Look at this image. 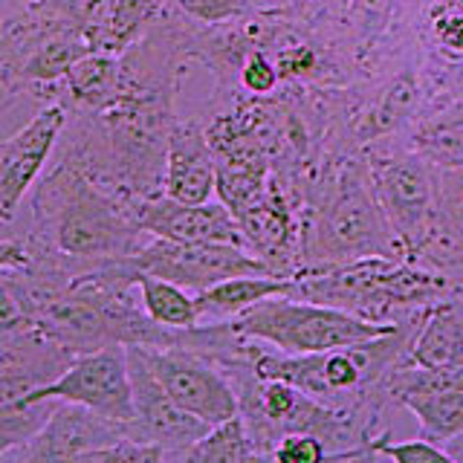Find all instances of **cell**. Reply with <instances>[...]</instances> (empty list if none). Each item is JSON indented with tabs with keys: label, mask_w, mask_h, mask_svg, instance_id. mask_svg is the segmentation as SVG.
Listing matches in <instances>:
<instances>
[{
	"label": "cell",
	"mask_w": 463,
	"mask_h": 463,
	"mask_svg": "<svg viewBox=\"0 0 463 463\" xmlns=\"http://www.w3.org/2000/svg\"><path fill=\"white\" fill-rule=\"evenodd\" d=\"M142 203L93 177L70 154L55 151L52 168L29 194L26 232L79 264H110L134 258L151 241L139 223Z\"/></svg>",
	"instance_id": "6da1fadb"
},
{
	"label": "cell",
	"mask_w": 463,
	"mask_h": 463,
	"mask_svg": "<svg viewBox=\"0 0 463 463\" xmlns=\"http://www.w3.org/2000/svg\"><path fill=\"white\" fill-rule=\"evenodd\" d=\"M423 316L405 318L385 336L333 347L325 354L287 356L267 345H258L255 371L267 380L293 383L304 394L330 405V409L351 411L373 426L391 429L385 417L397 405L385 394V380L397 365L409 362L414 333L423 322Z\"/></svg>",
	"instance_id": "7a4b0ae2"
},
{
	"label": "cell",
	"mask_w": 463,
	"mask_h": 463,
	"mask_svg": "<svg viewBox=\"0 0 463 463\" xmlns=\"http://www.w3.org/2000/svg\"><path fill=\"white\" fill-rule=\"evenodd\" d=\"M365 258H405V252L373 192L365 154H359L325 165L304 203L301 272Z\"/></svg>",
	"instance_id": "3957f363"
},
{
	"label": "cell",
	"mask_w": 463,
	"mask_h": 463,
	"mask_svg": "<svg viewBox=\"0 0 463 463\" xmlns=\"http://www.w3.org/2000/svg\"><path fill=\"white\" fill-rule=\"evenodd\" d=\"M289 296L327 304L373 325H400L449 298H463V289L405 258H365L301 272L289 279Z\"/></svg>",
	"instance_id": "277c9868"
},
{
	"label": "cell",
	"mask_w": 463,
	"mask_h": 463,
	"mask_svg": "<svg viewBox=\"0 0 463 463\" xmlns=\"http://www.w3.org/2000/svg\"><path fill=\"white\" fill-rule=\"evenodd\" d=\"M90 52V38L41 6L6 12L0 24V99L9 105L29 96L47 105L67 72Z\"/></svg>",
	"instance_id": "5b68a950"
},
{
	"label": "cell",
	"mask_w": 463,
	"mask_h": 463,
	"mask_svg": "<svg viewBox=\"0 0 463 463\" xmlns=\"http://www.w3.org/2000/svg\"><path fill=\"white\" fill-rule=\"evenodd\" d=\"M238 333L287 356L325 354L333 347L359 345L385 336L397 325H373L354 313L293 296H272L250 307L235 322Z\"/></svg>",
	"instance_id": "8992f818"
},
{
	"label": "cell",
	"mask_w": 463,
	"mask_h": 463,
	"mask_svg": "<svg viewBox=\"0 0 463 463\" xmlns=\"http://www.w3.org/2000/svg\"><path fill=\"white\" fill-rule=\"evenodd\" d=\"M373 192L409 255L411 246L438 214V168L409 148L400 137L365 148Z\"/></svg>",
	"instance_id": "52a82bcc"
},
{
	"label": "cell",
	"mask_w": 463,
	"mask_h": 463,
	"mask_svg": "<svg viewBox=\"0 0 463 463\" xmlns=\"http://www.w3.org/2000/svg\"><path fill=\"white\" fill-rule=\"evenodd\" d=\"M24 400L76 402L130 429L137 420V405L128 365V347L110 345L93 354H81L52 385H43Z\"/></svg>",
	"instance_id": "ba28073f"
},
{
	"label": "cell",
	"mask_w": 463,
	"mask_h": 463,
	"mask_svg": "<svg viewBox=\"0 0 463 463\" xmlns=\"http://www.w3.org/2000/svg\"><path fill=\"white\" fill-rule=\"evenodd\" d=\"M76 359L79 354L38 330L9 298H0V402L52 385Z\"/></svg>",
	"instance_id": "9c48e42d"
},
{
	"label": "cell",
	"mask_w": 463,
	"mask_h": 463,
	"mask_svg": "<svg viewBox=\"0 0 463 463\" xmlns=\"http://www.w3.org/2000/svg\"><path fill=\"white\" fill-rule=\"evenodd\" d=\"M420 0H351L342 29L351 47L356 76L371 79L400 58L417 52Z\"/></svg>",
	"instance_id": "30bf717a"
},
{
	"label": "cell",
	"mask_w": 463,
	"mask_h": 463,
	"mask_svg": "<svg viewBox=\"0 0 463 463\" xmlns=\"http://www.w3.org/2000/svg\"><path fill=\"white\" fill-rule=\"evenodd\" d=\"M145 359L174 402L183 405L188 414L200 417L203 423L221 426L241 411V402L229 376L214 359L203 356L192 347H151L142 345Z\"/></svg>",
	"instance_id": "8fae6325"
},
{
	"label": "cell",
	"mask_w": 463,
	"mask_h": 463,
	"mask_svg": "<svg viewBox=\"0 0 463 463\" xmlns=\"http://www.w3.org/2000/svg\"><path fill=\"white\" fill-rule=\"evenodd\" d=\"M130 260L139 272L174 281L194 296L238 275H269V269L238 243H177L151 238Z\"/></svg>",
	"instance_id": "7c38bea8"
},
{
	"label": "cell",
	"mask_w": 463,
	"mask_h": 463,
	"mask_svg": "<svg viewBox=\"0 0 463 463\" xmlns=\"http://www.w3.org/2000/svg\"><path fill=\"white\" fill-rule=\"evenodd\" d=\"M67 128V108L47 101L21 130L0 142V223L12 226L26 194H33L43 165L58 151Z\"/></svg>",
	"instance_id": "4fadbf2b"
},
{
	"label": "cell",
	"mask_w": 463,
	"mask_h": 463,
	"mask_svg": "<svg viewBox=\"0 0 463 463\" xmlns=\"http://www.w3.org/2000/svg\"><path fill=\"white\" fill-rule=\"evenodd\" d=\"M128 365H130V383H134V405H137V420L130 426V438L159 446L165 458H171L185 452L188 446H194L203 434H209L212 429L209 423L188 414L159 385L148 359H145L142 345L128 347Z\"/></svg>",
	"instance_id": "5bb4252c"
},
{
	"label": "cell",
	"mask_w": 463,
	"mask_h": 463,
	"mask_svg": "<svg viewBox=\"0 0 463 463\" xmlns=\"http://www.w3.org/2000/svg\"><path fill=\"white\" fill-rule=\"evenodd\" d=\"M130 429L84 405L61 402L33 438L0 452V463H76L81 455L128 438Z\"/></svg>",
	"instance_id": "9a60e30c"
},
{
	"label": "cell",
	"mask_w": 463,
	"mask_h": 463,
	"mask_svg": "<svg viewBox=\"0 0 463 463\" xmlns=\"http://www.w3.org/2000/svg\"><path fill=\"white\" fill-rule=\"evenodd\" d=\"M417 50L429 101H463V0H420Z\"/></svg>",
	"instance_id": "2e32d148"
},
{
	"label": "cell",
	"mask_w": 463,
	"mask_h": 463,
	"mask_svg": "<svg viewBox=\"0 0 463 463\" xmlns=\"http://www.w3.org/2000/svg\"><path fill=\"white\" fill-rule=\"evenodd\" d=\"M139 223L151 238L177 243H238L246 250V238L238 217L223 200L180 203L156 194L142 203Z\"/></svg>",
	"instance_id": "e0dca14e"
},
{
	"label": "cell",
	"mask_w": 463,
	"mask_h": 463,
	"mask_svg": "<svg viewBox=\"0 0 463 463\" xmlns=\"http://www.w3.org/2000/svg\"><path fill=\"white\" fill-rule=\"evenodd\" d=\"M163 194L180 203H209L217 194V159L206 116H180L174 122Z\"/></svg>",
	"instance_id": "ac0fdd59"
},
{
	"label": "cell",
	"mask_w": 463,
	"mask_h": 463,
	"mask_svg": "<svg viewBox=\"0 0 463 463\" xmlns=\"http://www.w3.org/2000/svg\"><path fill=\"white\" fill-rule=\"evenodd\" d=\"M400 139L434 168H463V101H429Z\"/></svg>",
	"instance_id": "d6986e66"
},
{
	"label": "cell",
	"mask_w": 463,
	"mask_h": 463,
	"mask_svg": "<svg viewBox=\"0 0 463 463\" xmlns=\"http://www.w3.org/2000/svg\"><path fill=\"white\" fill-rule=\"evenodd\" d=\"M409 362L423 368H463V298H449L423 316Z\"/></svg>",
	"instance_id": "ffe728a7"
},
{
	"label": "cell",
	"mask_w": 463,
	"mask_h": 463,
	"mask_svg": "<svg viewBox=\"0 0 463 463\" xmlns=\"http://www.w3.org/2000/svg\"><path fill=\"white\" fill-rule=\"evenodd\" d=\"M272 296H289V279H275V275H238V279H226L197 293L200 325L235 322L238 316H243L250 307Z\"/></svg>",
	"instance_id": "44dd1931"
},
{
	"label": "cell",
	"mask_w": 463,
	"mask_h": 463,
	"mask_svg": "<svg viewBox=\"0 0 463 463\" xmlns=\"http://www.w3.org/2000/svg\"><path fill=\"white\" fill-rule=\"evenodd\" d=\"M168 12V0H116L108 24L93 38V52L122 55L139 38L148 35V29L163 21Z\"/></svg>",
	"instance_id": "7402d4cb"
},
{
	"label": "cell",
	"mask_w": 463,
	"mask_h": 463,
	"mask_svg": "<svg viewBox=\"0 0 463 463\" xmlns=\"http://www.w3.org/2000/svg\"><path fill=\"white\" fill-rule=\"evenodd\" d=\"M400 409L409 411L417 426L420 438L431 443H452L463 434V391H423V394H409Z\"/></svg>",
	"instance_id": "603a6c76"
},
{
	"label": "cell",
	"mask_w": 463,
	"mask_h": 463,
	"mask_svg": "<svg viewBox=\"0 0 463 463\" xmlns=\"http://www.w3.org/2000/svg\"><path fill=\"white\" fill-rule=\"evenodd\" d=\"M139 301L145 313H148L156 325L171 327V330H192L200 325V313H197V296L192 289H185L174 281L156 279V275L139 272Z\"/></svg>",
	"instance_id": "cb8c5ba5"
},
{
	"label": "cell",
	"mask_w": 463,
	"mask_h": 463,
	"mask_svg": "<svg viewBox=\"0 0 463 463\" xmlns=\"http://www.w3.org/2000/svg\"><path fill=\"white\" fill-rule=\"evenodd\" d=\"M255 452L258 449L243 426V417L235 414L226 423L212 426L209 434H203L185 452L171 455L168 463H252Z\"/></svg>",
	"instance_id": "d4e9b609"
},
{
	"label": "cell",
	"mask_w": 463,
	"mask_h": 463,
	"mask_svg": "<svg viewBox=\"0 0 463 463\" xmlns=\"http://www.w3.org/2000/svg\"><path fill=\"white\" fill-rule=\"evenodd\" d=\"M61 400H14L0 402V452L33 438L47 426Z\"/></svg>",
	"instance_id": "484cf974"
},
{
	"label": "cell",
	"mask_w": 463,
	"mask_h": 463,
	"mask_svg": "<svg viewBox=\"0 0 463 463\" xmlns=\"http://www.w3.org/2000/svg\"><path fill=\"white\" fill-rule=\"evenodd\" d=\"M113 4L116 0H38L35 6H41L43 12H50L52 18L84 33L90 38V47H93V38L101 33V26L108 24Z\"/></svg>",
	"instance_id": "4316f807"
},
{
	"label": "cell",
	"mask_w": 463,
	"mask_h": 463,
	"mask_svg": "<svg viewBox=\"0 0 463 463\" xmlns=\"http://www.w3.org/2000/svg\"><path fill=\"white\" fill-rule=\"evenodd\" d=\"M174 14L197 26H217L241 21L258 9L255 0H168Z\"/></svg>",
	"instance_id": "83f0119b"
},
{
	"label": "cell",
	"mask_w": 463,
	"mask_h": 463,
	"mask_svg": "<svg viewBox=\"0 0 463 463\" xmlns=\"http://www.w3.org/2000/svg\"><path fill=\"white\" fill-rule=\"evenodd\" d=\"M76 463H165V452L159 446L142 443L128 434L122 440L99 446L93 452L81 455Z\"/></svg>",
	"instance_id": "f1b7e54d"
},
{
	"label": "cell",
	"mask_w": 463,
	"mask_h": 463,
	"mask_svg": "<svg viewBox=\"0 0 463 463\" xmlns=\"http://www.w3.org/2000/svg\"><path fill=\"white\" fill-rule=\"evenodd\" d=\"M380 452L391 463H458V458L449 452L446 446L431 443L426 438H414V440H385L380 446Z\"/></svg>",
	"instance_id": "f546056e"
},
{
	"label": "cell",
	"mask_w": 463,
	"mask_h": 463,
	"mask_svg": "<svg viewBox=\"0 0 463 463\" xmlns=\"http://www.w3.org/2000/svg\"><path fill=\"white\" fill-rule=\"evenodd\" d=\"M279 463H330V449L316 434H287L272 449Z\"/></svg>",
	"instance_id": "4dcf8cb0"
},
{
	"label": "cell",
	"mask_w": 463,
	"mask_h": 463,
	"mask_svg": "<svg viewBox=\"0 0 463 463\" xmlns=\"http://www.w3.org/2000/svg\"><path fill=\"white\" fill-rule=\"evenodd\" d=\"M298 4L307 6L316 14H325V18L342 24V14H345V9H347V4H351V0H298Z\"/></svg>",
	"instance_id": "1f68e13d"
},
{
	"label": "cell",
	"mask_w": 463,
	"mask_h": 463,
	"mask_svg": "<svg viewBox=\"0 0 463 463\" xmlns=\"http://www.w3.org/2000/svg\"><path fill=\"white\" fill-rule=\"evenodd\" d=\"M330 463H391L380 449H365V452H351V455H333Z\"/></svg>",
	"instance_id": "d6a6232c"
},
{
	"label": "cell",
	"mask_w": 463,
	"mask_h": 463,
	"mask_svg": "<svg viewBox=\"0 0 463 463\" xmlns=\"http://www.w3.org/2000/svg\"><path fill=\"white\" fill-rule=\"evenodd\" d=\"M38 0H4V14L6 12H24L29 6H35Z\"/></svg>",
	"instance_id": "836d02e7"
},
{
	"label": "cell",
	"mask_w": 463,
	"mask_h": 463,
	"mask_svg": "<svg viewBox=\"0 0 463 463\" xmlns=\"http://www.w3.org/2000/svg\"><path fill=\"white\" fill-rule=\"evenodd\" d=\"M446 449L458 458V463H463V434H460V438H455L452 443H446Z\"/></svg>",
	"instance_id": "e575fe53"
},
{
	"label": "cell",
	"mask_w": 463,
	"mask_h": 463,
	"mask_svg": "<svg viewBox=\"0 0 463 463\" xmlns=\"http://www.w3.org/2000/svg\"><path fill=\"white\" fill-rule=\"evenodd\" d=\"M252 463H279V460L272 458V452H255Z\"/></svg>",
	"instance_id": "d590c367"
},
{
	"label": "cell",
	"mask_w": 463,
	"mask_h": 463,
	"mask_svg": "<svg viewBox=\"0 0 463 463\" xmlns=\"http://www.w3.org/2000/svg\"><path fill=\"white\" fill-rule=\"evenodd\" d=\"M258 6H281V4H287V0H255Z\"/></svg>",
	"instance_id": "8d00e7d4"
},
{
	"label": "cell",
	"mask_w": 463,
	"mask_h": 463,
	"mask_svg": "<svg viewBox=\"0 0 463 463\" xmlns=\"http://www.w3.org/2000/svg\"><path fill=\"white\" fill-rule=\"evenodd\" d=\"M165 463H168V458H165Z\"/></svg>",
	"instance_id": "74e56055"
}]
</instances>
